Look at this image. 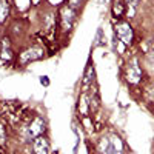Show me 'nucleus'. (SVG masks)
<instances>
[{
  "label": "nucleus",
  "mask_w": 154,
  "mask_h": 154,
  "mask_svg": "<svg viewBox=\"0 0 154 154\" xmlns=\"http://www.w3.org/2000/svg\"><path fill=\"white\" fill-rule=\"evenodd\" d=\"M46 130V123L42 117H34L31 122L26 123V126H25L23 130V136L26 140H29V142H32V140L38 136H43Z\"/></svg>",
  "instance_id": "f03ea898"
},
{
  "label": "nucleus",
  "mask_w": 154,
  "mask_h": 154,
  "mask_svg": "<svg viewBox=\"0 0 154 154\" xmlns=\"http://www.w3.org/2000/svg\"><path fill=\"white\" fill-rule=\"evenodd\" d=\"M45 56V48L43 46H38V45H34L28 49H25L23 53H20L19 56V62L22 65H26L29 62H34V60H38Z\"/></svg>",
  "instance_id": "20e7f679"
},
{
  "label": "nucleus",
  "mask_w": 154,
  "mask_h": 154,
  "mask_svg": "<svg viewBox=\"0 0 154 154\" xmlns=\"http://www.w3.org/2000/svg\"><path fill=\"white\" fill-rule=\"evenodd\" d=\"M9 16V3L8 0H0V23H3Z\"/></svg>",
  "instance_id": "1a4fd4ad"
},
{
  "label": "nucleus",
  "mask_w": 154,
  "mask_h": 154,
  "mask_svg": "<svg viewBox=\"0 0 154 154\" xmlns=\"http://www.w3.org/2000/svg\"><path fill=\"white\" fill-rule=\"evenodd\" d=\"M31 152L32 154H51L49 140L45 136H38L31 142Z\"/></svg>",
  "instance_id": "423d86ee"
},
{
  "label": "nucleus",
  "mask_w": 154,
  "mask_h": 154,
  "mask_svg": "<svg viewBox=\"0 0 154 154\" xmlns=\"http://www.w3.org/2000/svg\"><path fill=\"white\" fill-rule=\"evenodd\" d=\"M75 14H77V11L72 9L71 6H68V5L62 6V9L59 12V20H60V28L65 32L72 28V25L75 22V17H77Z\"/></svg>",
  "instance_id": "7ed1b4c3"
},
{
  "label": "nucleus",
  "mask_w": 154,
  "mask_h": 154,
  "mask_svg": "<svg viewBox=\"0 0 154 154\" xmlns=\"http://www.w3.org/2000/svg\"><path fill=\"white\" fill-rule=\"evenodd\" d=\"M40 82H42V83H45V85L48 83V80H46V79H43V77H42V79H40Z\"/></svg>",
  "instance_id": "9d476101"
},
{
  "label": "nucleus",
  "mask_w": 154,
  "mask_h": 154,
  "mask_svg": "<svg viewBox=\"0 0 154 154\" xmlns=\"http://www.w3.org/2000/svg\"><path fill=\"white\" fill-rule=\"evenodd\" d=\"M99 154H123L122 142L117 136H105L97 145Z\"/></svg>",
  "instance_id": "f257e3e1"
},
{
  "label": "nucleus",
  "mask_w": 154,
  "mask_h": 154,
  "mask_svg": "<svg viewBox=\"0 0 154 154\" xmlns=\"http://www.w3.org/2000/svg\"><path fill=\"white\" fill-rule=\"evenodd\" d=\"M125 9H126L125 0H112V14H114V17H117V19L123 17Z\"/></svg>",
  "instance_id": "6e6552de"
},
{
  "label": "nucleus",
  "mask_w": 154,
  "mask_h": 154,
  "mask_svg": "<svg viewBox=\"0 0 154 154\" xmlns=\"http://www.w3.org/2000/svg\"><path fill=\"white\" fill-rule=\"evenodd\" d=\"M116 35L119 37V40L125 45H131L133 43V38H134V32L130 23L126 22H119L116 25Z\"/></svg>",
  "instance_id": "39448f33"
},
{
  "label": "nucleus",
  "mask_w": 154,
  "mask_h": 154,
  "mask_svg": "<svg viewBox=\"0 0 154 154\" xmlns=\"http://www.w3.org/2000/svg\"><path fill=\"white\" fill-rule=\"evenodd\" d=\"M125 75H126V80L130 83H137L140 79H142V69H140V65H139L137 60L128 62Z\"/></svg>",
  "instance_id": "0eeeda50"
}]
</instances>
